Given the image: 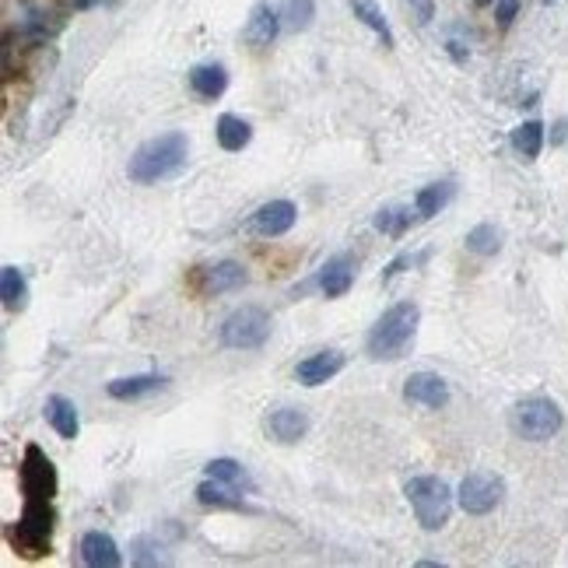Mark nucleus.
Listing matches in <instances>:
<instances>
[{
	"instance_id": "obj_24",
	"label": "nucleus",
	"mask_w": 568,
	"mask_h": 568,
	"mask_svg": "<svg viewBox=\"0 0 568 568\" xmlns=\"http://www.w3.org/2000/svg\"><path fill=\"white\" fill-rule=\"evenodd\" d=\"M204 474L214 477V480H225V485H232V488H239V491H246V495L256 491V480L250 477V470H246L243 464L229 460V456H222V460H211V464L204 467Z\"/></svg>"
},
{
	"instance_id": "obj_31",
	"label": "nucleus",
	"mask_w": 568,
	"mask_h": 568,
	"mask_svg": "<svg viewBox=\"0 0 568 568\" xmlns=\"http://www.w3.org/2000/svg\"><path fill=\"white\" fill-rule=\"evenodd\" d=\"M516 11H519V0H498V4H495L498 26H501V29H509V26H513V18H516Z\"/></svg>"
},
{
	"instance_id": "obj_25",
	"label": "nucleus",
	"mask_w": 568,
	"mask_h": 568,
	"mask_svg": "<svg viewBox=\"0 0 568 568\" xmlns=\"http://www.w3.org/2000/svg\"><path fill=\"white\" fill-rule=\"evenodd\" d=\"M352 11L355 18L362 21V26L373 29L379 39H383V47H393V32H389V21L383 18V11L373 4V0H352Z\"/></svg>"
},
{
	"instance_id": "obj_26",
	"label": "nucleus",
	"mask_w": 568,
	"mask_h": 568,
	"mask_svg": "<svg viewBox=\"0 0 568 568\" xmlns=\"http://www.w3.org/2000/svg\"><path fill=\"white\" fill-rule=\"evenodd\" d=\"M513 148L519 151L523 159H537L540 155V148H544V123L530 120V123H523L513 130Z\"/></svg>"
},
{
	"instance_id": "obj_23",
	"label": "nucleus",
	"mask_w": 568,
	"mask_h": 568,
	"mask_svg": "<svg viewBox=\"0 0 568 568\" xmlns=\"http://www.w3.org/2000/svg\"><path fill=\"white\" fill-rule=\"evenodd\" d=\"M456 196V183H428L425 190H418V196H414V214L418 217H435L449 201Z\"/></svg>"
},
{
	"instance_id": "obj_2",
	"label": "nucleus",
	"mask_w": 568,
	"mask_h": 568,
	"mask_svg": "<svg viewBox=\"0 0 568 568\" xmlns=\"http://www.w3.org/2000/svg\"><path fill=\"white\" fill-rule=\"evenodd\" d=\"M186 159H190V141H186V134H180V130H172V134L151 138L134 151V159L126 165V176L138 186H151V183L176 176V172L186 165Z\"/></svg>"
},
{
	"instance_id": "obj_32",
	"label": "nucleus",
	"mask_w": 568,
	"mask_h": 568,
	"mask_svg": "<svg viewBox=\"0 0 568 568\" xmlns=\"http://www.w3.org/2000/svg\"><path fill=\"white\" fill-rule=\"evenodd\" d=\"M474 4H477V8H488V4H495V0H474Z\"/></svg>"
},
{
	"instance_id": "obj_22",
	"label": "nucleus",
	"mask_w": 568,
	"mask_h": 568,
	"mask_svg": "<svg viewBox=\"0 0 568 568\" xmlns=\"http://www.w3.org/2000/svg\"><path fill=\"white\" fill-rule=\"evenodd\" d=\"M0 295H4V310L8 313H21L29 305V281L18 267H4L0 271Z\"/></svg>"
},
{
	"instance_id": "obj_1",
	"label": "nucleus",
	"mask_w": 568,
	"mask_h": 568,
	"mask_svg": "<svg viewBox=\"0 0 568 568\" xmlns=\"http://www.w3.org/2000/svg\"><path fill=\"white\" fill-rule=\"evenodd\" d=\"M422 326V310L414 302H397L376 320L373 334L365 341V352L373 362H400L418 337Z\"/></svg>"
},
{
	"instance_id": "obj_7",
	"label": "nucleus",
	"mask_w": 568,
	"mask_h": 568,
	"mask_svg": "<svg viewBox=\"0 0 568 568\" xmlns=\"http://www.w3.org/2000/svg\"><path fill=\"white\" fill-rule=\"evenodd\" d=\"M271 337V316L260 305H243L225 316L222 323V344L232 352H256Z\"/></svg>"
},
{
	"instance_id": "obj_9",
	"label": "nucleus",
	"mask_w": 568,
	"mask_h": 568,
	"mask_svg": "<svg viewBox=\"0 0 568 568\" xmlns=\"http://www.w3.org/2000/svg\"><path fill=\"white\" fill-rule=\"evenodd\" d=\"M196 284H201L204 295H222V292L246 288L250 274H246L243 264H235V260H222V264H211V267L196 271Z\"/></svg>"
},
{
	"instance_id": "obj_19",
	"label": "nucleus",
	"mask_w": 568,
	"mask_h": 568,
	"mask_svg": "<svg viewBox=\"0 0 568 568\" xmlns=\"http://www.w3.org/2000/svg\"><path fill=\"white\" fill-rule=\"evenodd\" d=\"M190 89L204 102L222 99L225 89H229V71L222 68V63H201V68L190 71Z\"/></svg>"
},
{
	"instance_id": "obj_14",
	"label": "nucleus",
	"mask_w": 568,
	"mask_h": 568,
	"mask_svg": "<svg viewBox=\"0 0 568 568\" xmlns=\"http://www.w3.org/2000/svg\"><path fill=\"white\" fill-rule=\"evenodd\" d=\"M316 284H320V292L326 298H341L352 292V284H355V260L341 253V256H331L326 264L320 267L316 274Z\"/></svg>"
},
{
	"instance_id": "obj_8",
	"label": "nucleus",
	"mask_w": 568,
	"mask_h": 568,
	"mask_svg": "<svg viewBox=\"0 0 568 568\" xmlns=\"http://www.w3.org/2000/svg\"><path fill=\"white\" fill-rule=\"evenodd\" d=\"M501 495H506V480H501L498 474H467L460 480V491H456V501H460V509L467 516H488L498 509Z\"/></svg>"
},
{
	"instance_id": "obj_29",
	"label": "nucleus",
	"mask_w": 568,
	"mask_h": 568,
	"mask_svg": "<svg viewBox=\"0 0 568 568\" xmlns=\"http://www.w3.org/2000/svg\"><path fill=\"white\" fill-rule=\"evenodd\" d=\"M376 232H383V235H393V239H400L407 229H410V207H383L379 214H376Z\"/></svg>"
},
{
	"instance_id": "obj_28",
	"label": "nucleus",
	"mask_w": 568,
	"mask_h": 568,
	"mask_svg": "<svg viewBox=\"0 0 568 568\" xmlns=\"http://www.w3.org/2000/svg\"><path fill=\"white\" fill-rule=\"evenodd\" d=\"M467 250L477 256H495L501 250V232L495 225H477L467 232Z\"/></svg>"
},
{
	"instance_id": "obj_13",
	"label": "nucleus",
	"mask_w": 568,
	"mask_h": 568,
	"mask_svg": "<svg viewBox=\"0 0 568 568\" xmlns=\"http://www.w3.org/2000/svg\"><path fill=\"white\" fill-rule=\"evenodd\" d=\"M344 355L341 352H334V347H326V352H316V355H310L305 362H298L295 365V379L302 383V386H323V383H331L341 368H344Z\"/></svg>"
},
{
	"instance_id": "obj_11",
	"label": "nucleus",
	"mask_w": 568,
	"mask_h": 568,
	"mask_svg": "<svg viewBox=\"0 0 568 568\" xmlns=\"http://www.w3.org/2000/svg\"><path fill=\"white\" fill-rule=\"evenodd\" d=\"M404 400L407 404H422L428 410H443L449 404V383L435 373H414L404 383Z\"/></svg>"
},
{
	"instance_id": "obj_27",
	"label": "nucleus",
	"mask_w": 568,
	"mask_h": 568,
	"mask_svg": "<svg viewBox=\"0 0 568 568\" xmlns=\"http://www.w3.org/2000/svg\"><path fill=\"white\" fill-rule=\"evenodd\" d=\"M313 14H316V4H313V0H284V8H281L284 29H292V32L310 29V26H313Z\"/></svg>"
},
{
	"instance_id": "obj_10",
	"label": "nucleus",
	"mask_w": 568,
	"mask_h": 568,
	"mask_svg": "<svg viewBox=\"0 0 568 568\" xmlns=\"http://www.w3.org/2000/svg\"><path fill=\"white\" fill-rule=\"evenodd\" d=\"M298 217V207L292 201H271L264 207H256V214L250 217V232L260 239H277L284 232H292Z\"/></svg>"
},
{
	"instance_id": "obj_15",
	"label": "nucleus",
	"mask_w": 568,
	"mask_h": 568,
	"mask_svg": "<svg viewBox=\"0 0 568 568\" xmlns=\"http://www.w3.org/2000/svg\"><path fill=\"white\" fill-rule=\"evenodd\" d=\"M277 29H281V18H277V11L267 4V0H260V4H253V11H250V21H246V42L253 50H267L271 42L277 39Z\"/></svg>"
},
{
	"instance_id": "obj_16",
	"label": "nucleus",
	"mask_w": 568,
	"mask_h": 568,
	"mask_svg": "<svg viewBox=\"0 0 568 568\" xmlns=\"http://www.w3.org/2000/svg\"><path fill=\"white\" fill-rule=\"evenodd\" d=\"M81 561L89 568H116V565H123V555L113 537L102 530H92L81 537Z\"/></svg>"
},
{
	"instance_id": "obj_33",
	"label": "nucleus",
	"mask_w": 568,
	"mask_h": 568,
	"mask_svg": "<svg viewBox=\"0 0 568 568\" xmlns=\"http://www.w3.org/2000/svg\"><path fill=\"white\" fill-rule=\"evenodd\" d=\"M544 4H555V0H544Z\"/></svg>"
},
{
	"instance_id": "obj_17",
	"label": "nucleus",
	"mask_w": 568,
	"mask_h": 568,
	"mask_svg": "<svg viewBox=\"0 0 568 568\" xmlns=\"http://www.w3.org/2000/svg\"><path fill=\"white\" fill-rule=\"evenodd\" d=\"M246 491H239L225 480H214V477H204L201 485H196V501L207 509H232V513H243L246 509Z\"/></svg>"
},
{
	"instance_id": "obj_20",
	"label": "nucleus",
	"mask_w": 568,
	"mask_h": 568,
	"mask_svg": "<svg viewBox=\"0 0 568 568\" xmlns=\"http://www.w3.org/2000/svg\"><path fill=\"white\" fill-rule=\"evenodd\" d=\"M169 383V376H159V373H148V376H130V379H113L105 386V393L113 400H141L148 393H155Z\"/></svg>"
},
{
	"instance_id": "obj_12",
	"label": "nucleus",
	"mask_w": 568,
	"mask_h": 568,
	"mask_svg": "<svg viewBox=\"0 0 568 568\" xmlns=\"http://www.w3.org/2000/svg\"><path fill=\"white\" fill-rule=\"evenodd\" d=\"M264 432L271 435L274 443L292 446V443L305 439V432H310V418H305V410H298V407H274L264 418Z\"/></svg>"
},
{
	"instance_id": "obj_3",
	"label": "nucleus",
	"mask_w": 568,
	"mask_h": 568,
	"mask_svg": "<svg viewBox=\"0 0 568 568\" xmlns=\"http://www.w3.org/2000/svg\"><path fill=\"white\" fill-rule=\"evenodd\" d=\"M53 527H57L53 501H26L21 516L8 527V544L29 561L47 558L53 551Z\"/></svg>"
},
{
	"instance_id": "obj_21",
	"label": "nucleus",
	"mask_w": 568,
	"mask_h": 568,
	"mask_svg": "<svg viewBox=\"0 0 568 568\" xmlns=\"http://www.w3.org/2000/svg\"><path fill=\"white\" fill-rule=\"evenodd\" d=\"M214 138H217V144H222L225 151H232V155H235V151L250 148V141H253V126H250L243 116L225 113V116H217Z\"/></svg>"
},
{
	"instance_id": "obj_5",
	"label": "nucleus",
	"mask_w": 568,
	"mask_h": 568,
	"mask_svg": "<svg viewBox=\"0 0 568 568\" xmlns=\"http://www.w3.org/2000/svg\"><path fill=\"white\" fill-rule=\"evenodd\" d=\"M561 425H565V414L551 397H527L513 407V432L527 443L551 439Z\"/></svg>"
},
{
	"instance_id": "obj_6",
	"label": "nucleus",
	"mask_w": 568,
	"mask_h": 568,
	"mask_svg": "<svg viewBox=\"0 0 568 568\" xmlns=\"http://www.w3.org/2000/svg\"><path fill=\"white\" fill-rule=\"evenodd\" d=\"M18 488L26 501H53L60 491V474L50 456L36 443L26 446V456H21V464H18Z\"/></svg>"
},
{
	"instance_id": "obj_18",
	"label": "nucleus",
	"mask_w": 568,
	"mask_h": 568,
	"mask_svg": "<svg viewBox=\"0 0 568 568\" xmlns=\"http://www.w3.org/2000/svg\"><path fill=\"white\" fill-rule=\"evenodd\" d=\"M42 414H47V422L50 428L60 435V439H78V432H81V418H78V407L74 400L68 397H60V393H53V397H47V404H42Z\"/></svg>"
},
{
	"instance_id": "obj_30",
	"label": "nucleus",
	"mask_w": 568,
	"mask_h": 568,
	"mask_svg": "<svg viewBox=\"0 0 568 568\" xmlns=\"http://www.w3.org/2000/svg\"><path fill=\"white\" fill-rule=\"evenodd\" d=\"M428 260V253H400L397 260H393V264L383 271V281H393L397 274H404V267H414V264H425Z\"/></svg>"
},
{
	"instance_id": "obj_4",
	"label": "nucleus",
	"mask_w": 568,
	"mask_h": 568,
	"mask_svg": "<svg viewBox=\"0 0 568 568\" xmlns=\"http://www.w3.org/2000/svg\"><path fill=\"white\" fill-rule=\"evenodd\" d=\"M410 509H414V519L422 523V530L435 534L443 530L449 516H453V491L443 477H410L407 488H404Z\"/></svg>"
}]
</instances>
